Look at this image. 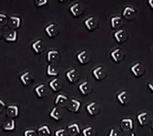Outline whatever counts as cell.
Returning <instances> with one entry per match:
<instances>
[{
  "mask_svg": "<svg viewBox=\"0 0 153 136\" xmlns=\"http://www.w3.org/2000/svg\"><path fill=\"white\" fill-rule=\"evenodd\" d=\"M77 59L81 65H86L90 61V55L86 51H83L78 53Z\"/></svg>",
  "mask_w": 153,
  "mask_h": 136,
  "instance_id": "7",
  "label": "cell"
},
{
  "mask_svg": "<svg viewBox=\"0 0 153 136\" xmlns=\"http://www.w3.org/2000/svg\"><path fill=\"white\" fill-rule=\"evenodd\" d=\"M81 103L80 101L75 100V99H71L70 100V106H69V110L73 112H78L79 109L80 108Z\"/></svg>",
  "mask_w": 153,
  "mask_h": 136,
  "instance_id": "15",
  "label": "cell"
},
{
  "mask_svg": "<svg viewBox=\"0 0 153 136\" xmlns=\"http://www.w3.org/2000/svg\"><path fill=\"white\" fill-rule=\"evenodd\" d=\"M55 136H66L65 130L64 129H61L55 132Z\"/></svg>",
  "mask_w": 153,
  "mask_h": 136,
  "instance_id": "34",
  "label": "cell"
},
{
  "mask_svg": "<svg viewBox=\"0 0 153 136\" xmlns=\"http://www.w3.org/2000/svg\"><path fill=\"white\" fill-rule=\"evenodd\" d=\"M35 91L38 97L42 98L46 95V93H47V88H46L45 85L42 84V85L37 86L35 88Z\"/></svg>",
  "mask_w": 153,
  "mask_h": 136,
  "instance_id": "17",
  "label": "cell"
},
{
  "mask_svg": "<svg viewBox=\"0 0 153 136\" xmlns=\"http://www.w3.org/2000/svg\"><path fill=\"white\" fill-rule=\"evenodd\" d=\"M0 38H1V32H0Z\"/></svg>",
  "mask_w": 153,
  "mask_h": 136,
  "instance_id": "43",
  "label": "cell"
},
{
  "mask_svg": "<svg viewBox=\"0 0 153 136\" xmlns=\"http://www.w3.org/2000/svg\"><path fill=\"white\" fill-rule=\"evenodd\" d=\"M149 4L151 8L153 10V0H149Z\"/></svg>",
  "mask_w": 153,
  "mask_h": 136,
  "instance_id": "40",
  "label": "cell"
},
{
  "mask_svg": "<svg viewBox=\"0 0 153 136\" xmlns=\"http://www.w3.org/2000/svg\"><path fill=\"white\" fill-rule=\"evenodd\" d=\"M6 19H7V16H6V14L0 13V23H4V21Z\"/></svg>",
  "mask_w": 153,
  "mask_h": 136,
  "instance_id": "37",
  "label": "cell"
},
{
  "mask_svg": "<svg viewBox=\"0 0 153 136\" xmlns=\"http://www.w3.org/2000/svg\"><path fill=\"white\" fill-rule=\"evenodd\" d=\"M0 127H1V125H0Z\"/></svg>",
  "mask_w": 153,
  "mask_h": 136,
  "instance_id": "44",
  "label": "cell"
},
{
  "mask_svg": "<svg viewBox=\"0 0 153 136\" xmlns=\"http://www.w3.org/2000/svg\"><path fill=\"white\" fill-rule=\"evenodd\" d=\"M51 117H52L56 120H59L63 117V113L61 110L57 107H55L50 113Z\"/></svg>",
  "mask_w": 153,
  "mask_h": 136,
  "instance_id": "21",
  "label": "cell"
},
{
  "mask_svg": "<svg viewBox=\"0 0 153 136\" xmlns=\"http://www.w3.org/2000/svg\"><path fill=\"white\" fill-rule=\"evenodd\" d=\"M14 127H15V124H14V120H8L6 123V124L4 125V129L8 130V131H12L14 130Z\"/></svg>",
  "mask_w": 153,
  "mask_h": 136,
  "instance_id": "31",
  "label": "cell"
},
{
  "mask_svg": "<svg viewBox=\"0 0 153 136\" xmlns=\"http://www.w3.org/2000/svg\"><path fill=\"white\" fill-rule=\"evenodd\" d=\"M86 110H87L88 113L91 116H95L100 112V105L96 102V101H93V102L90 103L89 104L86 106Z\"/></svg>",
  "mask_w": 153,
  "mask_h": 136,
  "instance_id": "4",
  "label": "cell"
},
{
  "mask_svg": "<svg viewBox=\"0 0 153 136\" xmlns=\"http://www.w3.org/2000/svg\"><path fill=\"white\" fill-rule=\"evenodd\" d=\"M114 36L117 42L120 44L124 43L127 39V34L123 29H119L117 32H115Z\"/></svg>",
  "mask_w": 153,
  "mask_h": 136,
  "instance_id": "6",
  "label": "cell"
},
{
  "mask_svg": "<svg viewBox=\"0 0 153 136\" xmlns=\"http://www.w3.org/2000/svg\"><path fill=\"white\" fill-rule=\"evenodd\" d=\"M135 10L130 6H126L123 12V16L127 20L134 19L135 14Z\"/></svg>",
  "mask_w": 153,
  "mask_h": 136,
  "instance_id": "12",
  "label": "cell"
},
{
  "mask_svg": "<svg viewBox=\"0 0 153 136\" xmlns=\"http://www.w3.org/2000/svg\"><path fill=\"white\" fill-rule=\"evenodd\" d=\"M47 74L51 76H56L59 74V69L56 65L50 64L47 67Z\"/></svg>",
  "mask_w": 153,
  "mask_h": 136,
  "instance_id": "25",
  "label": "cell"
},
{
  "mask_svg": "<svg viewBox=\"0 0 153 136\" xmlns=\"http://www.w3.org/2000/svg\"><path fill=\"white\" fill-rule=\"evenodd\" d=\"M5 106H6V104H5V103L1 100H0V112H1V111L4 110V108Z\"/></svg>",
  "mask_w": 153,
  "mask_h": 136,
  "instance_id": "38",
  "label": "cell"
},
{
  "mask_svg": "<svg viewBox=\"0 0 153 136\" xmlns=\"http://www.w3.org/2000/svg\"><path fill=\"white\" fill-rule=\"evenodd\" d=\"M122 127L125 131L132 130L134 128V123L133 120L130 118H124L121 120Z\"/></svg>",
  "mask_w": 153,
  "mask_h": 136,
  "instance_id": "20",
  "label": "cell"
},
{
  "mask_svg": "<svg viewBox=\"0 0 153 136\" xmlns=\"http://www.w3.org/2000/svg\"><path fill=\"white\" fill-rule=\"evenodd\" d=\"M59 56H60V54L57 51H50L48 52L47 59L48 62H55V61L59 60Z\"/></svg>",
  "mask_w": 153,
  "mask_h": 136,
  "instance_id": "16",
  "label": "cell"
},
{
  "mask_svg": "<svg viewBox=\"0 0 153 136\" xmlns=\"http://www.w3.org/2000/svg\"><path fill=\"white\" fill-rule=\"evenodd\" d=\"M93 74L96 80L102 81L106 77V71L104 67L100 65L93 70Z\"/></svg>",
  "mask_w": 153,
  "mask_h": 136,
  "instance_id": "1",
  "label": "cell"
},
{
  "mask_svg": "<svg viewBox=\"0 0 153 136\" xmlns=\"http://www.w3.org/2000/svg\"><path fill=\"white\" fill-rule=\"evenodd\" d=\"M49 85H50L51 88L55 92H57L59 90H61V87H62V84H61V81H59L58 78L53 79V80L50 82Z\"/></svg>",
  "mask_w": 153,
  "mask_h": 136,
  "instance_id": "22",
  "label": "cell"
},
{
  "mask_svg": "<svg viewBox=\"0 0 153 136\" xmlns=\"http://www.w3.org/2000/svg\"><path fill=\"white\" fill-rule=\"evenodd\" d=\"M68 101V97H66L65 95H63L62 94H59L57 95L55 100V104L56 105H61L67 102Z\"/></svg>",
  "mask_w": 153,
  "mask_h": 136,
  "instance_id": "28",
  "label": "cell"
},
{
  "mask_svg": "<svg viewBox=\"0 0 153 136\" xmlns=\"http://www.w3.org/2000/svg\"><path fill=\"white\" fill-rule=\"evenodd\" d=\"M38 132L39 136H50L51 133L47 125H44L42 127L38 128Z\"/></svg>",
  "mask_w": 153,
  "mask_h": 136,
  "instance_id": "27",
  "label": "cell"
},
{
  "mask_svg": "<svg viewBox=\"0 0 153 136\" xmlns=\"http://www.w3.org/2000/svg\"><path fill=\"white\" fill-rule=\"evenodd\" d=\"M68 129L69 131V133H70V135L72 136L77 135L80 132V127H79V125L77 123H74L72 125H69Z\"/></svg>",
  "mask_w": 153,
  "mask_h": 136,
  "instance_id": "23",
  "label": "cell"
},
{
  "mask_svg": "<svg viewBox=\"0 0 153 136\" xmlns=\"http://www.w3.org/2000/svg\"><path fill=\"white\" fill-rule=\"evenodd\" d=\"M36 2L38 6H42L48 3V0H38V1H36Z\"/></svg>",
  "mask_w": 153,
  "mask_h": 136,
  "instance_id": "36",
  "label": "cell"
},
{
  "mask_svg": "<svg viewBox=\"0 0 153 136\" xmlns=\"http://www.w3.org/2000/svg\"><path fill=\"white\" fill-rule=\"evenodd\" d=\"M84 136H95V132L92 127H88L82 131Z\"/></svg>",
  "mask_w": 153,
  "mask_h": 136,
  "instance_id": "30",
  "label": "cell"
},
{
  "mask_svg": "<svg viewBox=\"0 0 153 136\" xmlns=\"http://www.w3.org/2000/svg\"><path fill=\"white\" fill-rule=\"evenodd\" d=\"M66 76L71 83H74L78 80L79 74L75 69H71V70L66 73Z\"/></svg>",
  "mask_w": 153,
  "mask_h": 136,
  "instance_id": "13",
  "label": "cell"
},
{
  "mask_svg": "<svg viewBox=\"0 0 153 136\" xmlns=\"http://www.w3.org/2000/svg\"><path fill=\"white\" fill-rule=\"evenodd\" d=\"M109 136H121V135H120V133L118 132L117 129H116L114 128H112L110 129Z\"/></svg>",
  "mask_w": 153,
  "mask_h": 136,
  "instance_id": "33",
  "label": "cell"
},
{
  "mask_svg": "<svg viewBox=\"0 0 153 136\" xmlns=\"http://www.w3.org/2000/svg\"><path fill=\"white\" fill-rule=\"evenodd\" d=\"M126 136H135V134H134V133H131V134L127 135H126Z\"/></svg>",
  "mask_w": 153,
  "mask_h": 136,
  "instance_id": "41",
  "label": "cell"
},
{
  "mask_svg": "<svg viewBox=\"0 0 153 136\" xmlns=\"http://www.w3.org/2000/svg\"><path fill=\"white\" fill-rule=\"evenodd\" d=\"M117 100L123 106L127 105L129 100V96L127 91H123L121 93H118L117 95Z\"/></svg>",
  "mask_w": 153,
  "mask_h": 136,
  "instance_id": "11",
  "label": "cell"
},
{
  "mask_svg": "<svg viewBox=\"0 0 153 136\" xmlns=\"http://www.w3.org/2000/svg\"><path fill=\"white\" fill-rule=\"evenodd\" d=\"M123 25V21L120 16H114L111 19V26L112 29H119Z\"/></svg>",
  "mask_w": 153,
  "mask_h": 136,
  "instance_id": "19",
  "label": "cell"
},
{
  "mask_svg": "<svg viewBox=\"0 0 153 136\" xmlns=\"http://www.w3.org/2000/svg\"><path fill=\"white\" fill-rule=\"evenodd\" d=\"M7 113L10 117H16L19 115V108L16 106H10L7 109Z\"/></svg>",
  "mask_w": 153,
  "mask_h": 136,
  "instance_id": "26",
  "label": "cell"
},
{
  "mask_svg": "<svg viewBox=\"0 0 153 136\" xmlns=\"http://www.w3.org/2000/svg\"><path fill=\"white\" fill-rule=\"evenodd\" d=\"M70 10L72 15L75 17L80 16L83 12L82 7L81 6L80 3H76L72 5L70 8Z\"/></svg>",
  "mask_w": 153,
  "mask_h": 136,
  "instance_id": "8",
  "label": "cell"
},
{
  "mask_svg": "<svg viewBox=\"0 0 153 136\" xmlns=\"http://www.w3.org/2000/svg\"><path fill=\"white\" fill-rule=\"evenodd\" d=\"M45 31L47 35L50 38H54L58 33V27L55 23H51L45 28Z\"/></svg>",
  "mask_w": 153,
  "mask_h": 136,
  "instance_id": "9",
  "label": "cell"
},
{
  "mask_svg": "<svg viewBox=\"0 0 153 136\" xmlns=\"http://www.w3.org/2000/svg\"><path fill=\"white\" fill-rule=\"evenodd\" d=\"M79 90L83 95H88L92 91V88L88 81H85L79 85Z\"/></svg>",
  "mask_w": 153,
  "mask_h": 136,
  "instance_id": "10",
  "label": "cell"
},
{
  "mask_svg": "<svg viewBox=\"0 0 153 136\" xmlns=\"http://www.w3.org/2000/svg\"><path fill=\"white\" fill-rule=\"evenodd\" d=\"M130 70L132 71V73L134 74V75L137 78L142 76L145 72L144 67L140 62L136 63L135 65H133Z\"/></svg>",
  "mask_w": 153,
  "mask_h": 136,
  "instance_id": "2",
  "label": "cell"
},
{
  "mask_svg": "<svg viewBox=\"0 0 153 136\" xmlns=\"http://www.w3.org/2000/svg\"><path fill=\"white\" fill-rule=\"evenodd\" d=\"M20 23H21V19L16 16H12L10 17V25L14 27V28H19L20 26Z\"/></svg>",
  "mask_w": 153,
  "mask_h": 136,
  "instance_id": "29",
  "label": "cell"
},
{
  "mask_svg": "<svg viewBox=\"0 0 153 136\" xmlns=\"http://www.w3.org/2000/svg\"><path fill=\"white\" fill-rule=\"evenodd\" d=\"M111 57L113 59V61L116 63H119L125 57L124 53L121 48H118L115 50L113 51L112 53H110Z\"/></svg>",
  "mask_w": 153,
  "mask_h": 136,
  "instance_id": "3",
  "label": "cell"
},
{
  "mask_svg": "<svg viewBox=\"0 0 153 136\" xmlns=\"http://www.w3.org/2000/svg\"><path fill=\"white\" fill-rule=\"evenodd\" d=\"M16 31H14L12 33H9L8 34V36L6 38V39L7 41H12V42H14L16 40Z\"/></svg>",
  "mask_w": 153,
  "mask_h": 136,
  "instance_id": "32",
  "label": "cell"
},
{
  "mask_svg": "<svg viewBox=\"0 0 153 136\" xmlns=\"http://www.w3.org/2000/svg\"><path fill=\"white\" fill-rule=\"evenodd\" d=\"M152 130H153V120H152Z\"/></svg>",
  "mask_w": 153,
  "mask_h": 136,
  "instance_id": "42",
  "label": "cell"
},
{
  "mask_svg": "<svg viewBox=\"0 0 153 136\" xmlns=\"http://www.w3.org/2000/svg\"><path fill=\"white\" fill-rule=\"evenodd\" d=\"M21 80L25 85H29L32 81V76L29 72H25L21 76Z\"/></svg>",
  "mask_w": 153,
  "mask_h": 136,
  "instance_id": "24",
  "label": "cell"
},
{
  "mask_svg": "<svg viewBox=\"0 0 153 136\" xmlns=\"http://www.w3.org/2000/svg\"><path fill=\"white\" fill-rule=\"evenodd\" d=\"M85 25L88 30L93 31L97 28L98 26V23L95 17L90 16L88 19H86L85 21Z\"/></svg>",
  "mask_w": 153,
  "mask_h": 136,
  "instance_id": "5",
  "label": "cell"
},
{
  "mask_svg": "<svg viewBox=\"0 0 153 136\" xmlns=\"http://www.w3.org/2000/svg\"><path fill=\"white\" fill-rule=\"evenodd\" d=\"M25 136H36L34 130H27L25 132Z\"/></svg>",
  "mask_w": 153,
  "mask_h": 136,
  "instance_id": "35",
  "label": "cell"
},
{
  "mask_svg": "<svg viewBox=\"0 0 153 136\" xmlns=\"http://www.w3.org/2000/svg\"><path fill=\"white\" fill-rule=\"evenodd\" d=\"M148 86H149V87L150 90H151L152 92H153V82H149L148 84Z\"/></svg>",
  "mask_w": 153,
  "mask_h": 136,
  "instance_id": "39",
  "label": "cell"
},
{
  "mask_svg": "<svg viewBox=\"0 0 153 136\" xmlns=\"http://www.w3.org/2000/svg\"><path fill=\"white\" fill-rule=\"evenodd\" d=\"M149 115L147 112H142L137 116V120L140 125L144 126L149 122Z\"/></svg>",
  "mask_w": 153,
  "mask_h": 136,
  "instance_id": "18",
  "label": "cell"
},
{
  "mask_svg": "<svg viewBox=\"0 0 153 136\" xmlns=\"http://www.w3.org/2000/svg\"><path fill=\"white\" fill-rule=\"evenodd\" d=\"M32 48L37 54H40L44 50V44L41 39H39L32 44Z\"/></svg>",
  "mask_w": 153,
  "mask_h": 136,
  "instance_id": "14",
  "label": "cell"
}]
</instances>
